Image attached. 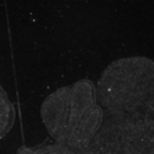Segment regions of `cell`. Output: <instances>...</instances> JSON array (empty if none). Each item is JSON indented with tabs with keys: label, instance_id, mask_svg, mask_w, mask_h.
<instances>
[{
	"label": "cell",
	"instance_id": "cell-4",
	"mask_svg": "<svg viewBox=\"0 0 154 154\" xmlns=\"http://www.w3.org/2000/svg\"><path fill=\"white\" fill-rule=\"evenodd\" d=\"M14 120H15L14 106H12L2 84H0V139L11 130Z\"/></svg>",
	"mask_w": 154,
	"mask_h": 154
},
{
	"label": "cell",
	"instance_id": "cell-2",
	"mask_svg": "<svg viewBox=\"0 0 154 154\" xmlns=\"http://www.w3.org/2000/svg\"><path fill=\"white\" fill-rule=\"evenodd\" d=\"M97 104L96 86L91 80L82 79L70 86L68 127L60 146L68 147L80 126L89 119Z\"/></svg>",
	"mask_w": 154,
	"mask_h": 154
},
{
	"label": "cell",
	"instance_id": "cell-3",
	"mask_svg": "<svg viewBox=\"0 0 154 154\" xmlns=\"http://www.w3.org/2000/svg\"><path fill=\"white\" fill-rule=\"evenodd\" d=\"M70 86H63L48 95L41 106V117L49 136L57 144H62L66 137L69 116Z\"/></svg>",
	"mask_w": 154,
	"mask_h": 154
},
{
	"label": "cell",
	"instance_id": "cell-5",
	"mask_svg": "<svg viewBox=\"0 0 154 154\" xmlns=\"http://www.w3.org/2000/svg\"><path fill=\"white\" fill-rule=\"evenodd\" d=\"M134 113H136V112H134ZM137 113H139L140 116L144 117V119H147V120L154 121V99L150 100L148 104H146Z\"/></svg>",
	"mask_w": 154,
	"mask_h": 154
},
{
	"label": "cell",
	"instance_id": "cell-1",
	"mask_svg": "<svg viewBox=\"0 0 154 154\" xmlns=\"http://www.w3.org/2000/svg\"><path fill=\"white\" fill-rule=\"evenodd\" d=\"M97 102L105 113H134L154 99V60L126 57L112 62L97 80Z\"/></svg>",
	"mask_w": 154,
	"mask_h": 154
}]
</instances>
